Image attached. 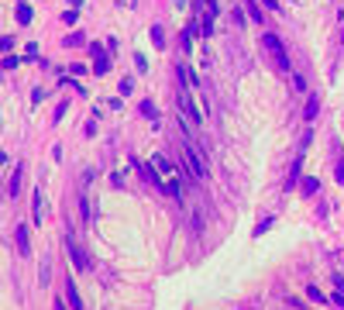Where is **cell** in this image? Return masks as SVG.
<instances>
[{"label":"cell","mask_w":344,"mask_h":310,"mask_svg":"<svg viewBox=\"0 0 344 310\" xmlns=\"http://www.w3.org/2000/svg\"><path fill=\"white\" fill-rule=\"evenodd\" d=\"M182 162H186V169L193 172L197 179H207V176H210V169H207V159H203V155H200L193 145H189V141H186V148H182Z\"/></svg>","instance_id":"obj_1"},{"label":"cell","mask_w":344,"mask_h":310,"mask_svg":"<svg viewBox=\"0 0 344 310\" xmlns=\"http://www.w3.org/2000/svg\"><path fill=\"white\" fill-rule=\"evenodd\" d=\"M265 49H269L272 52V59H276V66L279 69H289V55H286V49H282V42H279V38L269 31V34H265Z\"/></svg>","instance_id":"obj_2"},{"label":"cell","mask_w":344,"mask_h":310,"mask_svg":"<svg viewBox=\"0 0 344 310\" xmlns=\"http://www.w3.org/2000/svg\"><path fill=\"white\" fill-rule=\"evenodd\" d=\"M66 303H69L72 310H83V303H80V290H76V283H72V279L66 283Z\"/></svg>","instance_id":"obj_3"},{"label":"cell","mask_w":344,"mask_h":310,"mask_svg":"<svg viewBox=\"0 0 344 310\" xmlns=\"http://www.w3.org/2000/svg\"><path fill=\"white\" fill-rule=\"evenodd\" d=\"M42 217H45V193L34 189V224H42Z\"/></svg>","instance_id":"obj_4"},{"label":"cell","mask_w":344,"mask_h":310,"mask_svg":"<svg viewBox=\"0 0 344 310\" xmlns=\"http://www.w3.org/2000/svg\"><path fill=\"white\" fill-rule=\"evenodd\" d=\"M317 110H320V100H317V97H310V100H307V110H303V118L313 121V118H317Z\"/></svg>","instance_id":"obj_5"},{"label":"cell","mask_w":344,"mask_h":310,"mask_svg":"<svg viewBox=\"0 0 344 310\" xmlns=\"http://www.w3.org/2000/svg\"><path fill=\"white\" fill-rule=\"evenodd\" d=\"M69 255H72V265H76V269H86V255L76 248V245H69Z\"/></svg>","instance_id":"obj_6"},{"label":"cell","mask_w":344,"mask_h":310,"mask_svg":"<svg viewBox=\"0 0 344 310\" xmlns=\"http://www.w3.org/2000/svg\"><path fill=\"white\" fill-rule=\"evenodd\" d=\"M245 7H248V17H251L255 24H262V11H258V4H255V0H245Z\"/></svg>","instance_id":"obj_7"},{"label":"cell","mask_w":344,"mask_h":310,"mask_svg":"<svg viewBox=\"0 0 344 310\" xmlns=\"http://www.w3.org/2000/svg\"><path fill=\"white\" fill-rule=\"evenodd\" d=\"M7 189H11L7 197H17V189H21V169H17V172L11 176V186H7Z\"/></svg>","instance_id":"obj_8"},{"label":"cell","mask_w":344,"mask_h":310,"mask_svg":"<svg viewBox=\"0 0 344 310\" xmlns=\"http://www.w3.org/2000/svg\"><path fill=\"white\" fill-rule=\"evenodd\" d=\"M17 245H21V252H24V255L31 252V248H28V231H24V224L17 227Z\"/></svg>","instance_id":"obj_9"},{"label":"cell","mask_w":344,"mask_h":310,"mask_svg":"<svg viewBox=\"0 0 344 310\" xmlns=\"http://www.w3.org/2000/svg\"><path fill=\"white\" fill-rule=\"evenodd\" d=\"M107 69H110V59H103V55H100V59L93 62V72H97V76H103Z\"/></svg>","instance_id":"obj_10"},{"label":"cell","mask_w":344,"mask_h":310,"mask_svg":"<svg viewBox=\"0 0 344 310\" xmlns=\"http://www.w3.org/2000/svg\"><path fill=\"white\" fill-rule=\"evenodd\" d=\"M141 114H145V118H155V103H151V100H141Z\"/></svg>","instance_id":"obj_11"},{"label":"cell","mask_w":344,"mask_h":310,"mask_svg":"<svg viewBox=\"0 0 344 310\" xmlns=\"http://www.w3.org/2000/svg\"><path fill=\"white\" fill-rule=\"evenodd\" d=\"M307 296H310V300H317V303H327V296H324L317 286H307Z\"/></svg>","instance_id":"obj_12"},{"label":"cell","mask_w":344,"mask_h":310,"mask_svg":"<svg viewBox=\"0 0 344 310\" xmlns=\"http://www.w3.org/2000/svg\"><path fill=\"white\" fill-rule=\"evenodd\" d=\"M17 21H21V24H28V21H31V7H28V4H24V7H17Z\"/></svg>","instance_id":"obj_13"},{"label":"cell","mask_w":344,"mask_h":310,"mask_svg":"<svg viewBox=\"0 0 344 310\" xmlns=\"http://www.w3.org/2000/svg\"><path fill=\"white\" fill-rule=\"evenodd\" d=\"M303 189H307V193H317V189H320V183L310 176V179H303Z\"/></svg>","instance_id":"obj_14"},{"label":"cell","mask_w":344,"mask_h":310,"mask_svg":"<svg viewBox=\"0 0 344 310\" xmlns=\"http://www.w3.org/2000/svg\"><path fill=\"white\" fill-rule=\"evenodd\" d=\"M151 42L162 45V42H165V31H162V28H151Z\"/></svg>","instance_id":"obj_15"},{"label":"cell","mask_w":344,"mask_h":310,"mask_svg":"<svg viewBox=\"0 0 344 310\" xmlns=\"http://www.w3.org/2000/svg\"><path fill=\"white\" fill-rule=\"evenodd\" d=\"M269 224H272V217H265V221L255 227V235H265V231H269Z\"/></svg>","instance_id":"obj_16"},{"label":"cell","mask_w":344,"mask_h":310,"mask_svg":"<svg viewBox=\"0 0 344 310\" xmlns=\"http://www.w3.org/2000/svg\"><path fill=\"white\" fill-rule=\"evenodd\" d=\"M330 303H334V307H341V310H344V293H341V290H337V293H334V296H330Z\"/></svg>","instance_id":"obj_17"},{"label":"cell","mask_w":344,"mask_h":310,"mask_svg":"<svg viewBox=\"0 0 344 310\" xmlns=\"http://www.w3.org/2000/svg\"><path fill=\"white\" fill-rule=\"evenodd\" d=\"M131 90H134V80H124V83H121V93H124V97H128V93H131Z\"/></svg>","instance_id":"obj_18"}]
</instances>
